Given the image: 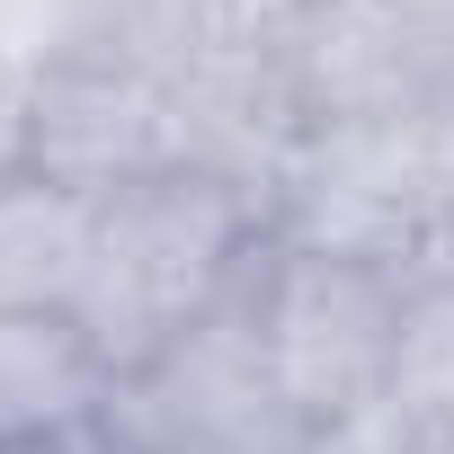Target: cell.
<instances>
[{
  "instance_id": "obj_1",
  "label": "cell",
  "mask_w": 454,
  "mask_h": 454,
  "mask_svg": "<svg viewBox=\"0 0 454 454\" xmlns=\"http://www.w3.org/2000/svg\"><path fill=\"white\" fill-rule=\"evenodd\" d=\"M268 241H277V214L250 196L241 169H223V160L169 169L98 205V259H90L72 321L98 339L107 374L134 383L250 286Z\"/></svg>"
},
{
  "instance_id": "obj_8",
  "label": "cell",
  "mask_w": 454,
  "mask_h": 454,
  "mask_svg": "<svg viewBox=\"0 0 454 454\" xmlns=\"http://www.w3.org/2000/svg\"><path fill=\"white\" fill-rule=\"evenodd\" d=\"M383 427L401 454L436 427H454V268L410 277L401 330H392V374H383Z\"/></svg>"
},
{
  "instance_id": "obj_5",
  "label": "cell",
  "mask_w": 454,
  "mask_h": 454,
  "mask_svg": "<svg viewBox=\"0 0 454 454\" xmlns=\"http://www.w3.org/2000/svg\"><path fill=\"white\" fill-rule=\"evenodd\" d=\"M205 125L187 81L134 72V63H98V54H54L27 98H19V134H10V169L54 178L90 205H116L169 169H196Z\"/></svg>"
},
{
  "instance_id": "obj_6",
  "label": "cell",
  "mask_w": 454,
  "mask_h": 454,
  "mask_svg": "<svg viewBox=\"0 0 454 454\" xmlns=\"http://www.w3.org/2000/svg\"><path fill=\"white\" fill-rule=\"evenodd\" d=\"M116 374L72 312H0V454H54L107 427Z\"/></svg>"
},
{
  "instance_id": "obj_9",
  "label": "cell",
  "mask_w": 454,
  "mask_h": 454,
  "mask_svg": "<svg viewBox=\"0 0 454 454\" xmlns=\"http://www.w3.org/2000/svg\"><path fill=\"white\" fill-rule=\"evenodd\" d=\"M410 454H454V427H436V436H419Z\"/></svg>"
},
{
  "instance_id": "obj_2",
  "label": "cell",
  "mask_w": 454,
  "mask_h": 454,
  "mask_svg": "<svg viewBox=\"0 0 454 454\" xmlns=\"http://www.w3.org/2000/svg\"><path fill=\"white\" fill-rule=\"evenodd\" d=\"M286 250L365 259L392 277L454 268V116H392V125H339L303 134L277 205Z\"/></svg>"
},
{
  "instance_id": "obj_4",
  "label": "cell",
  "mask_w": 454,
  "mask_h": 454,
  "mask_svg": "<svg viewBox=\"0 0 454 454\" xmlns=\"http://www.w3.org/2000/svg\"><path fill=\"white\" fill-rule=\"evenodd\" d=\"M259 54L294 134L454 116V0H294Z\"/></svg>"
},
{
  "instance_id": "obj_7",
  "label": "cell",
  "mask_w": 454,
  "mask_h": 454,
  "mask_svg": "<svg viewBox=\"0 0 454 454\" xmlns=\"http://www.w3.org/2000/svg\"><path fill=\"white\" fill-rule=\"evenodd\" d=\"M98 259V205L0 169V312H72Z\"/></svg>"
},
{
  "instance_id": "obj_3",
  "label": "cell",
  "mask_w": 454,
  "mask_h": 454,
  "mask_svg": "<svg viewBox=\"0 0 454 454\" xmlns=\"http://www.w3.org/2000/svg\"><path fill=\"white\" fill-rule=\"evenodd\" d=\"M401 294H410V277H392V268L330 259V250H286V241H268V259L250 268L241 303H250L259 365H268L286 419L312 445L383 410Z\"/></svg>"
}]
</instances>
